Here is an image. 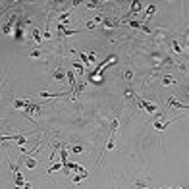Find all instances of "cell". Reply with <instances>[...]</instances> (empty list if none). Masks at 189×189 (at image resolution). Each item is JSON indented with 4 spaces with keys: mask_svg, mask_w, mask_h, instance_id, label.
Wrapping results in <instances>:
<instances>
[{
    "mask_svg": "<svg viewBox=\"0 0 189 189\" xmlns=\"http://www.w3.org/2000/svg\"><path fill=\"white\" fill-rule=\"evenodd\" d=\"M137 104H139V108H143L147 114H155L156 112V104H152V103H149V100H145V99H137Z\"/></svg>",
    "mask_w": 189,
    "mask_h": 189,
    "instance_id": "6da1fadb",
    "label": "cell"
},
{
    "mask_svg": "<svg viewBox=\"0 0 189 189\" xmlns=\"http://www.w3.org/2000/svg\"><path fill=\"white\" fill-rule=\"evenodd\" d=\"M141 8H143V4L139 2V0H133V2H131V10H129V14H127V16L123 18L122 21H127V19L131 18V16H135V14H139V12H141Z\"/></svg>",
    "mask_w": 189,
    "mask_h": 189,
    "instance_id": "7a4b0ae2",
    "label": "cell"
},
{
    "mask_svg": "<svg viewBox=\"0 0 189 189\" xmlns=\"http://www.w3.org/2000/svg\"><path fill=\"white\" fill-rule=\"evenodd\" d=\"M66 79H68V83H70L71 95H74V93H75V87H77V79H75V74H74V70H68V71H66Z\"/></svg>",
    "mask_w": 189,
    "mask_h": 189,
    "instance_id": "3957f363",
    "label": "cell"
},
{
    "mask_svg": "<svg viewBox=\"0 0 189 189\" xmlns=\"http://www.w3.org/2000/svg\"><path fill=\"white\" fill-rule=\"evenodd\" d=\"M168 106H174V108H179V110H187V112H189V106L183 104V103H179L176 97H170V99H168Z\"/></svg>",
    "mask_w": 189,
    "mask_h": 189,
    "instance_id": "277c9868",
    "label": "cell"
},
{
    "mask_svg": "<svg viewBox=\"0 0 189 189\" xmlns=\"http://www.w3.org/2000/svg\"><path fill=\"white\" fill-rule=\"evenodd\" d=\"M39 97H42V99H64V97H70V93H46V91H42Z\"/></svg>",
    "mask_w": 189,
    "mask_h": 189,
    "instance_id": "5b68a950",
    "label": "cell"
},
{
    "mask_svg": "<svg viewBox=\"0 0 189 189\" xmlns=\"http://www.w3.org/2000/svg\"><path fill=\"white\" fill-rule=\"evenodd\" d=\"M16 19H18V14H14V16L8 19V23L2 27V33H4V35H10V33H12V27H14V23H16Z\"/></svg>",
    "mask_w": 189,
    "mask_h": 189,
    "instance_id": "8992f818",
    "label": "cell"
},
{
    "mask_svg": "<svg viewBox=\"0 0 189 189\" xmlns=\"http://www.w3.org/2000/svg\"><path fill=\"white\" fill-rule=\"evenodd\" d=\"M12 104H14V108H16V110H25V108L31 104V100H29V99H25V100H18V99H16Z\"/></svg>",
    "mask_w": 189,
    "mask_h": 189,
    "instance_id": "52a82bcc",
    "label": "cell"
},
{
    "mask_svg": "<svg viewBox=\"0 0 189 189\" xmlns=\"http://www.w3.org/2000/svg\"><path fill=\"white\" fill-rule=\"evenodd\" d=\"M14 37H16V41H23V27H21V23L18 21V25H16V29H14Z\"/></svg>",
    "mask_w": 189,
    "mask_h": 189,
    "instance_id": "ba28073f",
    "label": "cell"
},
{
    "mask_svg": "<svg viewBox=\"0 0 189 189\" xmlns=\"http://www.w3.org/2000/svg\"><path fill=\"white\" fill-rule=\"evenodd\" d=\"M155 12H156V4H149V6H147V10H145V16H143V23H145V21H147Z\"/></svg>",
    "mask_w": 189,
    "mask_h": 189,
    "instance_id": "9c48e42d",
    "label": "cell"
},
{
    "mask_svg": "<svg viewBox=\"0 0 189 189\" xmlns=\"http://www.w3.org/2000/svg\"><path fill=\"white\" fill-rule=\"evenodd\" d=\"M62 147H64V143H60V141H54V143H52V152H50L48 160H54V156H56V151H60Z\"/></svg>",
    "mask_w": 189,
    "mask_h": 189,
    "instance_id": "30bf717a",
    "label": "cell"
},
{
    "mask_svg": "<svg viewBox=\"0 0 189 189\" xmlns=\"http://www.w3.org/2000/svg\"><path fill=\"white\" fill-rule=\"evenodd\" d=\"M85 87H87V81H81V83H79V85L75 87V93H74V97H71V99H74V100H77V97H79V95H81V93L85 91Z\"/></svg>",
    "mask_w": 189,
    "mask_h": 189,
    "instance_id": "8fae6325",
    "label": "cell"
},
{
    "mask_svg": "<svg viewBox=\"0 0 189 189\" xmlns=\"http://www.w3.org/2000/svg\"><path fill=\"white\" fill-rule=\"evenodd\" d=\"M16 174V189H21L25 185V179H23V176H21V172L18 170V172H14Z\"/></svg>",
    "mask_w": 189,
    "mask_h": 189,
    "instance_id": "7c38bea8",
    "label": "cell"
},
{
    "mask_svg": "<svg viewBox=\"0 0 189 189\" xmlns=\"http://www.w3.org/2000/svg\"><path fill=\"white\" fill-rule=\"evenodd\" d=\"M54 79L58 83H64V79H66V71H62V70H54Z\"/></svg>",
    "mask_w": 189,
    "mask_h": 189,
    "instance_id": "4fadbf2b",
    "label": "cell"
},
{
    "mask_svg": "<svg viewBox=\"0 0 189 189\" xmlns=\"http://www.w3.org/2000/svg\"><path fill=\"white\" fill-rule=\"evenodd\" d=\"M126 25L129 27H133V29H143V21H133V19H127V21H123Z\"/></svg>",
    "mask_w": 189,
    "mask_h": 189,
    "instance_id": "5bb4252c",
    "label": "cell"
},
{
    "mask_svg": "<svg viewBox=\"0 0 189 189\" xmlns=\"http://www.w3.org/2000/svg\"><path fill=\"white\" fill-rule=\"evenodd\" d=\"M170 123H172V120H168V122H155V129H156V131H162V129H166V127H168L170 126Z\"/></svg>",
    "mask_w": 189,
    "mask_h": 189,
    "instance_id": "9a60e30c",
    "label": "cell"
},
{
    "mask_svg": "<svg viewBox=\"0 0 189 189\" xmlns=\"http://www.w3.org/2000/svg\"><path fill=\"white\" fill-rule=\"evenodd\" d=\"M74 74L83 75V74H85V66H83V64H79V62H75V64H74Z\"/></svg>",
    "mask_w": 189,
    "mask_h": 189,
    "instance_id": "2e32d148",
    "label": "cell"
},
{
    "mask_svg": "<svg viewBox=\"0 0 189 189\" xmlns=\"http://www.w3.org/2000/svg\"><path fill=\"white\" fill-rule=\"evenodd\" d=\"M33 39H35V42H42V33L35 27H33Z\"/></svg>",
    "mask_w": 189,
    "mask_h": 189,
    "instance_id": "e0dca14e",
    "label": "cell"
},
{
    "mask_svg": "<svg viewBox=\"0 0 189 189\" xmlns=\"http://www.w3.org/2000/svg\"><path fill=\"white\" fill-rule=\"evenodd\" d=\"M62 168H64V164H62V162H56V164H52V166H50V168H48V172H46V174L58 172V170H62Z\"/></svg>",
    "mask_w": 189,
    "mask_h": 189,
    "instance_id": "ac0fdd59",
    "label": "cell"
},
{
    "mask_svg": "<svg viewBox=\"0 0 189 189\" xmlns=\"http://www.w3.org/2000/svg\"><path fill=\"white\" fill-rule=\"evenodd\" d=\"M79 60H81L83 66H91V62H89V58H87V54L81 52V50H79Z\"/></svg>",
    "mask_w": 189,
    "mask_h": 189,
    "instance_id": "d6986e66",
    "label": "cell"
},
{
    "mask_svg": "<svg viewBox=\"0 0 189 189\" xmlns=\"http://www.w3.org/2000/svg\"><path fill=\"white\" fill-rule=\"evenodd\" d=\"M172 48H174V52H176V54H181V52H183V50H181V46H179V42H178L176 39L172 41Z\"/></svg>",
    "mask_w": 189,
    "mask_h": 189,
    "instance_id": "ffe728a7",
    "label": "cell"
},
{
    "mask_svg": "<svg viewBox=\"0 0 189 189\" xmlns=\"http://www.w3.org/2000/svg\"><path fill=\"white\" fill-rule=\"evenodd\" d=\"M83 179H87V172H83V174H79V176H74V183H81Z\"/></svg>",
    "mask_w": 189,
    "mask_h": 189,
    "instance_id": "44dd1931",
    "label": "cell"
},
{
    "mask_svg": "<svg viewBox=\"0 0 189 189\" xmlns=\"http://www.w3.org/2000/svg\"><path fill=\"white\" fill-rule=\"evenodd\" d=\"M71 152H75V155H81L83 152V145H71Z\"/></svg>",
    "mask_w": 189,
    "mask_h": 189,
    "instance_id": "7402d4cb",
    "label": "cell"
},
{
    "mask_svg": "<svg viewBox=\"0 0 189 189\" xmlns=\"http://www.w3.org/2000/svg\"><path fill=\"white\" fill-rule=\"evenodd\" d=\"M25 166H27V168H35V166H37V160H35V158H25Z\"/></svg>",
    "mask_w": 189,
    "mask_h": 189,
    "instance_id": "603a6c76",
    "label": "cell"
},
{
    "mask_svg": "<svg viewBox=\"0 0 189 189\" xmlns=\"http://www.w3.org/2000/svg\"><path fill=\"white\" fill-rule=\"evenodd\" d=\"M172 83H176L172 75H164V77H162V85H172Z\"/></svg>",
    "mask_w": 189,
    "mask_h": 189,
    "instance_id": "cb8c5ba5",
    "label": "cell"
},
{
    "mask_svg": "<svg viewBox=\"0 0 189 189\" xmlns=\"http://www.w3.org/2000/svg\"><path fill=\"white\" fill-rule=\"evenodd\" d=\"M70 14H71V12H64L62 16L58 18V19H60V23H68V18H70Z\"/></svg>",
    "mask_w": 189,
    "mask_h": 189,
    "instance_id": "d4e9b609",
    "label": "cell"
},
{
    "mask_svg": "<svg viewBox=\"0 0 189 189\" xmlns=\"http://www.w3.org/2000/svg\"><path fill=\"white\" fill-rule=\"evenodd\" d=\"M123 77H126L127 81H131V79H133V71H131V70H126V74H123Z\"/></svg>",
    "mask_w": 189,
    "mask_h": 189,
    "instance_id": "484cf974",
    "label": "cell"
},
{
    "mask_svg": "<svg viewBox=\"0 0 189 189\" xmlns=\"http://www.w3.org/2000/svg\"><path fill=\"white\" fill-rule=\"evenodd\" d=\"M123 97H126V99H135V93H133L131 89H127L126 93H123Z\"/></svg>",
    "mask_w": 189,
    "mask_h": 189,
    "instance_id": "4316f807",
    "label": "cell"
},
{
    "mask_svg": "<svg viewBox=\"0 0 189 189\" xmlns=\"http://www.w3.org/2000/svg\"><path fill=\"white\" fill-rule=\"evenodd\" d=\"M87 58H89V62L93 64L95 60H97V52H95V50H93V52H89V54H87Z\"/></svg>",
    "mask_w": 189,
    "mask_h": 189,
    "instance_id": "83f0119b",
    "label": "cell"
},
{
    "mask_svg": "<svg viewBox=\"0 0 189 189\" xmlns=\"http://www.w3.org/2000/svg\"><path fill=\"white\" fill-rule=\"evenodd\" d=\"M31 58H41V48H35V50H31Z\"/></svg>",
    "mask_w": 189,
    "mask_h": 189,
    "instance_id": "f1b7e54d",
    "label": "cell"
},
{
    "mask_svg": "<svg viewBox=\"0 0 189 189\" xmlns=\"http://www.w3.org/2000/svg\"><path fill=\"white\" fill-rule=\"evenodd\" d=\"M95 25H97L95 21H87V25H85V27H87V29H95Z\"/></svg>",
    "mask_w": 189,
    "mask_h": 189,
    "instance_id": "f546056e",
    "label": "cell"
},
{
    "mask_svg": "<svg viewBox=\"0 0 189 189\" xmlns=\"http://www.w3.org/2000/svg\"><path fill=\"white\" fill-rule=\"evenodd\" d=\"M42 39H50V33H48V27L45 29V33H42Z\"/></svg>",
    "mask_w": 189,
    "mask_h": 189,
    "instance_id": "4dcf8cb0",
    "label": "cell"
},
{
    "mask_svg": "<svg viewBox=\"0 0 189 189\" xmlns=\"http://www.w3.org/2000/svg\"><path fill=\"white\" fill-rule=\"evenodd\" d=\"M85 4H87V8H95V6H97L99 2H85Z\"/></svg>",
    "mask_w": 189,
    "mask_h": 189,
    "instance_id": "1f68e13d",
    "label": "cell"
},
{
    "mask_svg": "<svg viewBox=\"0 0 189 189\" xmlns=\"http://www.w3.org/2000/svg\"><path fill=\"white\" fill-rule=\"evenodd\" d=\"M21 189H33V187H31V183H25V185L21 187Z\"/></svg>",
    "mask_w": 189,
    "mask_h": 189,
    "instance_id": "d6a6232c",
    "label": "cell"
},
{
    "mask_svg": "<svg viewBox=\"0 0 189 189\" xmlns=\"http://www.w3.org/2000/svg\"><path fill=\"white\" fill-rule=\"evenodd\" d=\"M10 8H12V6H8V8H2V10H0V16H2V14H4L6 10H10Z\"/></svg>",
    "mask_w": 189,
    "mask_h": 189,
    "instance_id": "836d02e7",
    "label": "cell"
},
{
    "mask_svg": "<svg viewBox=\"0 0 189 189\" xmlns=\"http://www.w3.org/2000/svg\"><path fill=\"white\" fill-rule=\"evenodd\" d=\"M137 185H139V189H149V187H145V185H141V181H139V183H137Z\"/></svg>",
    "mask_w": 189,
    "mask_h": 189,
    "instance_id": "e575fe53",
    "label": "cell"
},
{
    "mask_svg": "<svg viewBox=\"0 0 189 189\" xmlns=\"http://www.w3.org/2000/svg\"><path fill=\"white\" fill-rule=\"evenodd\" d=\"M174 189H181V187H174Z\"/></svg>",
    "mask_w": 189,
    "mask_h": 189,
    "instance_id": "d590c367",
    "label": "cell"
}]
</instances>
